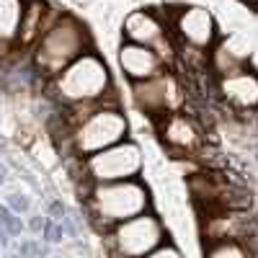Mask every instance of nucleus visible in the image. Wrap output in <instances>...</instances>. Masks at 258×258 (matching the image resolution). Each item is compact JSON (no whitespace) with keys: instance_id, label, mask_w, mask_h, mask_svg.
<instances>
[{"instance_id":"13","label":"nucleus","mask_w":258,"mask_h":258,"mask_svg":"<svg viewBox=\"0 0 258 258\" xmlns=\"http://www.w3.org/2000/svg\"><path fill=\"white\" fill-rule=\"evenodd\" d=\"M116 59H119V70L124 73V78L129 83H142V80H150V78L170 70L165 64V59L155 49L142 47V44H132V41H121Z\"/></svg>"},{"instance_id":"5","label":"nucleus","mask_w":258,"mask_h":258,"mask_svg":"<svg viewBox=\"0 0 258 258\" xmlns=\"http://www.w3.org/2000/svg\"><path fill=\"white\" fill-rule=\"evenodd\" d=\"M80 165V176L85 188L93 183H116V181H132L140 178L145 170V153L140 142L132 137L121 140L111 147L101 150V153L78 160Z\"/></svg>"},{"instance_id":"3","label":"nucleus","mask_w":258,"mask_h":258,"mask_svg":"<svg viewBox=\"0 0 258 258\" xmlns=\"http://www.w3.org/2000/svg\"><path fill=\"white\" fill-rule=\"evenodd\" d=\"M85 212L96 230L109 232L119 222H126L153 209V197L142 178L116 181V183H93L83 194Z\"/></svg>"},{"instance_id":"6","label":"nucleus","mask_w":258,"mask_h":258,"mask_svg":"<svg viewBox=\"0 0 258 258\" xmlns=\"http://www.w3.org/2000/svg\"><path fill=\"white\" fill-rule=\"evenodd\" d=\"M165 240L168 230L153 209L137 214L126 222H119L109 232H103L106 253L111 258H145L150 250H155Z\"/></svg>"},{"instance_id":"11","label":"nucleus","mask_w":258,"mask_h":258,"mask_svg":"<svg viewBox=\"0 0 258 258\" xmlns=\"http://www.w3.org/2000/svg\"><path fill=\"white\" fill-rule=\"evenodd\" d=\"M217 96L232 111L240 114L258 111V70L243 64L232 73L217 75Z\"/></svg>"},{"instance_id":"1","label":"nucleus","mask_w":258,"mask_h":258,"mask_svg":"<svg viewBox=\"0 0 258 258\" xmlns=\"http://www.w3.org/2000/svg\"><path fill=\"white\" fill-rule=\"evenodd\" d=\"M121 140H129V119L119 106V96L62 109V145L70 158H91Z\"/></svg>"},{"instance_id":"10","label":"nucleus","mask_w":258,"mask_h":258,"mask_svg":"<svg viewBox=\"0 0 258 258\" xmlns=\"http://www.w3.org/2000/svg\"><path fill=\"white\" fill-rule=\"evenodd\" d=\"M155 129H158L160 142L168 147V153H173L176 158H194L202 150V145H204L202 126L183 109L158 119Z\"/></svg>"},{"instance_id":"2","label":"nucleus","mask_w":258,"mask_h":258,"mask_svg":"<svg viewBox=\"0 0 258 258\" xmlns=\"http://www.w3.org/2000/svg\"><path fill=\"white\" fill-rule=\"evenodd\" d=\"M47 91L62 109L83 106V103H98L116 96L111 70L96 49L80 54L59 75L47 80Z\"/></svg>"},{"instance_id":"4","label":"nucleus","mask_w":258,"mask_h":258,"mask_svg":"<svg viewBox=\"0 0 258 258\" xmlns=\"http://www.w3.org/2000/svg\"><path fill=\"white\" fill-rule=\"evenodd\" d=\"M91 49H93V36L88 26L78 16L59 11L54 24L44 31V36L31 49V64H34L36 75H41L44 80H52L70 62H75L80 54L91 52Z\"/></svg>"},{"instance_id":"9","label":"nucleus","mask_w":258,"mask_h":258,"mask_svg":"<svg viewBox=\"0 0 258 258\" xmlns=\"http://www.w3.org/2000/svg\"><path fill=\"white\" fill-rule=\"evenodd\" d=\"M121 36H124V41H132V44H142V47L155 49L165 59L168 68H170V62L178 57L176 41H173V34H170L168 21L160 18L155 11H150V8L129 11L124 16V24H121Z\"/></svg>"},{"instance_id":"18","label":"nucleus","mask_w":258,"mask_h":258,"mask_svg":"<svg viewBox=\"0 0 258 258\" xmlns=\"http://www.w3.org/2000/svg\"><path fill=\"white\" fill-rule=\"evenodd\" d=\"M240 3H245V6H250V8H258V0H240Z\"/></svg>"},{"instance_id":"16","label":"nucleus","mask_w":258,"mask_h":258,"mask_svg":"<svg viewBox=\"0 0 258 258\" xmlns=\"http://www.w3.org/2000/svg\"><path fill=\"white\" fill-rule=\"evenodd\" d=\"M204 258H255L250 240H222L204 245Z\"/></svg>"},{"instance_id":"14","label":"nucleus","mask_w":258,"mask_h":258,"mask_svg":"<svg viewBox=\"0 0 258 258\" xmlns=\"http://www.w3.org/2000/svg\"><path fill=\"white\" fill-rule=\"evenodd\" d=\"M57 16H59V11H54V6H49L47 0H26V11H24V21H21L16 47L29 49V54H31L36 41L44 36V31L54 24Z\"/></svg>"},{"instance_id":"8","label":"nucleus","mask_w":258,"mask_h":258,"mask_svg":"<svg viewBox=\"0 0 258 258\" xmlns=\"http://www.w3.org/2000/svg\"><path fill=\"white\" fill-rule=\"evenodd\" d=\"M168 26H170V34H173V41L178 49L209 54L220 41L217 18L204 6H181L178 11H173Z\"/></svg>"},{"instance_id":"7","label":"nucleus","mask_w":258,"mask_h":258,"mask_svg":"<svg viewBox=\"0 0 258 258\" xmlns=\"http://www.w3.org/2000/svg\"><path fill=\"white\" fill-rule=\"evenodd\" d=\"M186 101V91L173 70H165L150 80L132 83V103L135 109L147 119H163L173 111H181Z\"/></svg>"},{"instance_id":"15","label":"nucleus","mask_w":258,"mask_h":258,"mask_svg":"<svg viewBox=\"0 0 258 258\" xmlns=\"http://www.w3.org/2000/svg\"><path fill=\"white\" fill-rule=\"evenodd\" d=\"M26 0H0V47H16Z\"/></svg>"},{"instance_id":"17","label":"nucleus","mask_w":258,"mask_h":258,"mask_svg":"<svg viewBox=\"0 0 258 258\" xmlns=\"http://www.w3.org/2000/svg\"><path fill=\"white\" fill-rule=\"evenodd\" d=\"M145 258H183L181 248L173 243V240H165L163 245H158L155 250H150Z\"/></svg>"},{"instance_id":"12","label":"nucleus","mask_w":258,"mask_h":258,"mask_svg":"<svg viewBox=\"0 0 258 258\" xmlns=\"http://www.w3.org/2000/svg\"><path fill=\"white\" fill-rule=\"evenodd\" d=\"M202 214V238L204 243H222V240H250L253 217L248 209H212Z\"/></svg>"}]
</instances>
